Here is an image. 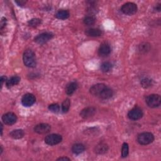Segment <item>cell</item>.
<instances>
[{
  "label": "cell",
  "mask_w": 161,
  "mask_h": 161,
  "mask_svg": "<svg viewBox=\"0 0 161 161\" xmlns=\"http://www.w3.org/2000/svg\"><path fill=\"white\" fill-rule=\"evenodd\" d=\"M108 151V145L104 143H100L98 144L95 149V152L98 154H104L106 153Z\"/></svg>",
  "instance_id": "obj_14"
},
{
  "label": "cell",
  "mask_w": 161,
  "mask_h": 161,
  "mask_svg": "<svg viewBox=\"0 0 161 161\" xmlns=\"http://www.w3.org/2000/svg\"><path fill=\"white\" fill-rule=\"evenodd\" d=\"M35 98L33 95L30 93L25 94L22 99V103L24 106L29 107L32 106L35 102Z\"/></svg>",
  "instance_id": "obj_9"
},
{
  "label": "cell",
  "mask_w": 161,
  "mask_h": 161,
  "mask_svg": "<svg viewBox=\"0 0 161 161\" xmlns=\"http://www.w3.org/2000/svg\"><path fill=\"white\" fill-rule=\"evenodd\" d=\"M113 96V91L111 88H110L108 86H106L105 88L103 90L101 93L100 94V95L99 98L104 100L109 99Z\"/></svg>",
  "instance_id": "obj_15"
},
{
  "label": "cell",
  "mask_w": 161,
  "mask_h": 161,
  "mask_svg": "<svg viewBox=\"0 0 161 161\" xmlns=\"http://www.w3.org/2000/svg\"><path fill=\"white\" fill-rule=\"evenodd\" d=\"M143 116L142 110L139 107H135L132 109L128 113V116L130 120H137L140 119Z\"/></svg>",
  "instance_id": "obj_8"
},
{
  "label": "cell",
  "mask_w": 161,
  "mask_h": 161,
  "mask_svg": "<svg viewBox=\"0 0 161 161\" xmlns=\"http://www.w3.org/2000/svg\"><path fill=\"white\" fill-rule=\"evenodd\" d=\"M147 104L151 108H156L160 105L161 98L159 95H151L147 96L145 100Z\"/></svg>",
  "instance_id": "obj_3"
},
{
  "label": "cell",
  "mask_w": 161,
  "mask_h": 161,
  "mask_svg": "<svg viewBox=\"0 0 161 161\" xmlns=\"http://www.w3.org/2000/svg\"><path fill=\"white\" fill-rule=\"evenodd\" d=\"M49 109L53 113H59L60 111V107L57 104H52L49 106Z\"/></svg>",
  "instance_id": "obj_28"
},
{
  "label": "cell",
  "mask_w": 161,
  "mask_h": 161,
  "mask_svg": "<svg viewBox=\"0 0 161 161\" xmlns=\"http://www.w3.org/2000/svg\"><path fill=\"white\" fill-rule=\"evenodd\" d=\"M150 49V45L147 43H142L139 46V50L140 52H146Z\"/></svg>",
  "instance_id": "obj_27"
},
{
  "label": "cell",
  "mask_w": 161,
  "mask_h": 161,
  "mask_svg": "<svg viewBox=\"0 0 161 161\" xmlns=\"http://www.w3.org/2000/svg\"><path fill=\"white\" fill-rule=\"evenodd\" d=\"M78 87L77 83L76 82H71L68 86H66L65 88V92L67 93V95H71L75 92V91L77 89Z\"/></svg>",
  "instance_id": "obj_19"
},
{
  "label": "cell",
  "mask_w": 161,
  "mask_h": 161,
  "mask_svg": "<svg viewBox=\"0 0 161 161\" xmlns=\"http://www.w3.org/2000/svg\"><path fill=\"white\" fill-rule=\"evenodd\" d=\"M96 112V109L93 107H87V108L83 109L81 112L80 113V115L82 118L84 119L89 118L90 117H92L94 115H95Z\"/></svg>",
  "instance_id": "obj_12"
},
{
  "label": "cell",
  "mask_w": 161,
  "mask_h": 161,
  "mask_svg": "<svg viewBox=\"0 0 161 161\" xmlns=\"http://www.w3.org/2000/svg\"><path fill=\"white\" fill-rule=\"evenodd\" d=\"M69 12L67 10H62L59 11L56 15V18L60 20H65L67 18H68L69 17Z\"/></svg>",
  "instance_id": "obj_21"
},
{
  "label": "cell",
  "mask_w": 161,
  "mask_h": 161,
  "mask_svg": "<svg viewBox=\"0 0 161 161\" xmlns=\"http://www.w3.org/2000/svg\"><path fill=\"white\" fill-rule=\"evenodd\" d=\"M129 147L127 143H124L122 148V157H126L128 155Z\"/></svg>",
  "instance_id": "obj_26"
},
{
  "label": "cell",
  "mask_w": 161,
  "mask_h": 161,
  "mask_svg": "<svg viewBox=\"0 0 161 161\" xmlns=\"http://www.w3.org/2000/svg\"><path fill=\"white\" fill-rule=\"evenodd\" d=\"M53 37V35L50 33L49 32H44L42 33L41 34H40L38 35H37L34 40L35 42H37V44H44L46 42H47L48 41Z\"/></svg>",
  "instance_id": "obj_7"
},
{
  "label": "cell",
  "mask_w": 161,
  "mask_h": 161,
  "mask_svg": "<svg viewBox=\"0 0 161 161\" xmlns=\"http://www.w3.org/2000/svg\"><path fill=\"white\" fill-rule=\"evenodd\" d=\"M70 106H71V102L69 99H66L65 100L62 104V110L64 113H67L69 108H70Z\"/></svg>",
  "instance_id": "obj_24"
},
{
  "label": "cell",
  "mask_w": 161,
  "mask_h": 161,
  "mask_svg": "<svg viewBox=\"0 0 161 161\" xmlns=\"http://www.w3.org/2000/svg\"><path fill=\"white\" fill-rule=\"evenodd\" d=\"M6 20L5 18H3L1 22V30L3 29V27L6 26Z\"/></svg>",
  "instance_id": "obj_30"
},
{
  "label": "cell",
  "mask_w": 161,
  "mask_h": 161,
  "mask_svg": "<svg viewBox=\"0 0 161 161\" xmlns=\"http://www.w3.org/2000/svg\"><path fill=\"white\" fill-rule=\"evenodd\" d=\"M85 33L89 37H100L102 35V31L98 29H89L86 30Z\"/></svg>",
  "instance_id": "obj_17"
},
{
  "label": "cell",
  "mask_w": 161,
  "mask_h": 161,
  "mask_svg": "<svg viewBox=\"0 0 161 161\" xmlns=\"http://www.w3.org/2000/svg\"><path fill=\"white\" fill-rule=\"evenodd\" d=\"M122 11L125 15H132L137 12V6L133 3L128 2L125 3L121 9Z\"/></svg>",
  "instance_id": "obj_4"
},
{
  "label": "cell",
  "mask_w": 161,
  "mask_h": 161,
  "mask_svg": "<svg viewBox=\"0 0 161 161\" xmlns=\"http://www.w3.org/2000/svg\"><path fill=\"white\" fill-rule=\"evenodd\" d=\"M20 81V77L18 76H13L6 80V84L8 88H11L18 84Z\"/></svg>",
  "instance_id": "obj_18"
},
{
  "label": "cell",
  "mask_w": 161,
  "mask_h": 161,
  "mask_svg": "<svg viewBox=\"0 0 161 161\" xmlns=\"http://www.w3.org/2000/svg\"><path fill=\"white\" fill-rule=\"evenodd\" d=\"M24 64L29 68H34L36 65V58L34 52L31 50H26L23 56Z\"/></svg>",
  "instance_id": "obj_1"
},
{
  "label": "cell",
  "mask_w": 161,
  "mask_h": 161,
  "mask_svg": "<svg viewBox=\"0 0 161 161\" xmlns=\"http://www.w3.org/2000/svg\"><path fill=\"white\" fill-rule=\"evenodd\" d=\"M51 130V127L47 124H40L36 125L34 131L38 134H45L49 133Z\"/></svg>",
  "instance_id": "obj_11"
},
{
  "label": "cell",
  "mask_w": 161,
  "mask_h": 161,
  "mask_svg": "<svg viewBox=\"0 0 161 161\" xmlns=\"http://www.w3.org/2000/svg\"><path fill=\"white\" fill-rule=\"evenodd\" d=\"M154 140V136L150 132H143L138 135L137 142L142 145H149Z\"/></svg>",
  "instance_id": "obj_2"
},
{
  "label": "cell",
  "mask_w": 161,
  "mask_h": 161,
  "mask_svg": "<svg viewBox=\"0 0 161 161\" xmlns=\"http://www.w3.org/2000/svg\"><path fill=\"white\" fill-rule=\"evenodd\" d=\"M62 137L59 134H50L45 138V142L49 145H55L61 142Z\"/></svg>",
  "instance_id": "obj_5"
},
{
  "label": "cell",
  "mask_w": 161,
  "mask_h": 161,
  "mask_svg": "<svg viewBox=\"0 0 161 161\" xmlns=\"http://www.w3.org/2000/svg\"><path fill=\"white\" fill-rule=\"evenodd\" d=\"M111 52V48L109 44L107 43H103L102 44L98 50L99 55L102 57H105L108 56Z\"/></svg>",
  "instance_id": "obj_13"
},
{
  "label": "cell",
  "mask_w": 161,
  "mask_h": 161,
  "mask_svg": "<svg viewBox=\"0 0 161 161\" xmlns=\"http://www.w3.org/2000/svg\"><path fill=\"white\" fill-rule=\"evenodd\" d=\"M17 120V115L11 112L4 114L2 116L3 122L7 125H11L16 123Z\"/></svg>",
  "instance_id": "obj_6"
},
{
  "label": "cell",
  "mask_w": 161,
  "mask_h": 161,
  "mask_svg": "<svg viewBox=\"0 0 161 161\" xmlns=\"http://www.w3.org/2000/svg\"><path fill=\"white\" fill-rule=\"evenodd\" d=\"M106 86L104 84H97L95 85H93L89 89L90 93L93 96L99 97L100 94Z\"/></svg>",
  "instance_id": "obj_10"
},
{
  "label": "cell",
  "mask_w": 161,
  "mask_h": 161,
  "mask_svg": "<svg viewBox=\"0 0 161 161\" xmlns=\"http://www.w3.org/2000/svg\"><path fill=\"white\" fill-rule=\"evenodd\" d=\"M141 85L144 88H148L152 85V80L149 78H144L141 80Z\"/></svg>",
  "instance_id": "obj_23"
},
{
  "label": "cell",
  "mask_w": 161,
  "mask_h": 161,
  "mask_svg": "<svg viewBox=\"0 0 161 161\" xmlns=\"http://www.w3.org/2000/svg\"><path fill=\"white\" fill-rule=\"evenodd\" d=\"M1 128H2V129H1V135H2V133H3V125L1 124Z\"/></svg>",
  "instance_id": "obj_35"
},
{
  "label": "cell",
  "mask_w": 161,
  "mask_h": 161,
  "mask_svg": "<svg viewBox=\"0 0 161 161\" xmlns=\"http://www.w3.org/2000/svg\"><path fill=\"white\" fill-rule=\"evenodd\" d=\"M40 23H41V20L38 18H33L29 22V25L31 26H33V27H36Z\"/></svg>",
  "instance_id": "obj_29"
},
{
  "label": "cell",
  "mask_w": 161,
  "mask_h": 161,
  "mask_svg": "<svg viewBox=\"0 0 161 161\" xmlns=\"http://www.w3.org/2000/svg\"><path fill=\"white\" fill-rule=\"evenodd\" d=\"M85 150L84 145L82 143H76L72 147V151L74 154H79L83 152Z\"/></svg>",
  "instance_id": "obj_20"
},
{
  "label": "cell",
  "mask_w": 161,
  "mask_h": 161,
  "mask_svg": "<svg viewBox=\"0 0 161 161\" xmlns=\"http://www.w3.org/2000/svg\"><path fill=\"white\" fill-rule=\"evenodd\" d=\"M70 160V159L68 158V157H60L57 159V160Z\"/></svg>",
  "instance_id": "obj_33"
},
{
  "label": "cell",
  "mask_w": 161,
  "mask_h": 161,
  "mask_svg": "<svg viewBox=\"0 0 161 161\" xmlns=\"http://www.w3.org/2000/svg\"><path fill=\"white\" fill-rule=\"evenodd\" d=\"M96 22V19L95 17H93L92 16H88V17H86L83 20V22L85 25H92L95 24Z\"/></svg>",
  "instance_id": "obj_25"
},
{
  "label": "cell",
  "mask_w": 161,
  "mask_h": 161,
  "mask_svg": "<svg viewBox=\"0 0 161 161\" xmlns=\"http://www.w3.org/2000/svg\"><path fill=\"white\" fill-rule=\"evenodd\" d=\"M101 69L104 73L109 72L112 69V64L108 62H104L101 64Z\"/></svg>",
  "instance_id": "obj_22"
},
{
  "label": "cell",
  "mask_w": 161,
  "mask_h": 161,
  "mask_svg": "<svg viewBox=\"0 0 161 161\" xmlns=\"http://www.w3.org/2000/svg\"><path fill=\"white\" fill-rule=\"evenodd\" d=\"M155 9L157 11H160V4L156 5V7H155Z\"/></svg>",
  "instance_id": "obj_34"
},
{
  "label": "cell",
  "mask_w": 161,
  "mask_h": 161,
  "mask_svg": "<svg viewBox=\"0 0 161 161\" xmlns=\"http://www.w3.org/2000/svg\"><path fill=\"white\" fill-rule=\"evenodd\" d=\"M19 6H22V5H24L25 3H26V2L25 1H22V0H21V1H16L15 2Z\"/></svg>",
  "instance_id": "obj_31"
},
{
  "label": "cell",
  "mask_w": 161,
  "mask_h": 161,
  "mask_svg": "<svg viewBox=\"0 0 161 161\" xmlns=\"http://www.w3.org/2000/svg\"><path fill=\"white\" fill-rule=\"evenodd\" d=\"M24 135V131L22 129L14 130L10 133V137L14 139H20L23 137Z\"/></svg>",
  "instance_id": "obj_16"
},
{
  "label": "cell",
  "mask_w": 161,
  "mask_h": 161,
  "mask_svg": "<svg viewBox=\"0 0 161 161\" xmlns=\"http://www.w3.org/2000/svg\"><path fill=\"white\" fill-rule=\"evenodd\" d=\"M6 77L2 76V77H1V86H2V87L3 84V83L6 80Z\"/></svg>",
  "instance_id": "obj_32"
}]
</instances>
